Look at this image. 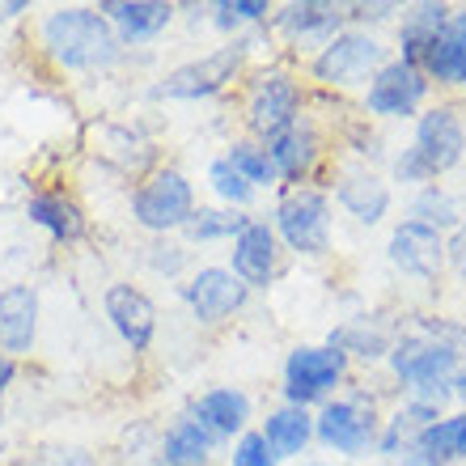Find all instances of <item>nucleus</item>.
<instances>
[{
	"mask_svg": "<svg viewBox=\"0 0 466 466\" xmlns=\"http://www.w3.org/2000/svg\"><path fill=\"white\" fill-rule=\"evenodd\" d=\"M466 352V327L450 319H416L399 322L390 352L381 360V369L390 373L399 399H416V403L441 407L454 399V378L462 369Z\"/></svg>",
	"mask_w": 466,
	"mask_h": 466,
	"instance_id": "1",
	"label": "nucleus"
},
{
	"mask_svg": "<svg viewBox=\"0 0 466 466\" xmlns=\"http://www.w3.org/2000/svg\"><path fill=\"white\" fill-rule=\"evenodd\" d=\"M35 51L68 76H111L127 64V51L98 5H51L38 13Z\"/></svg>",
	"mask_w": 466,
	"mask_h": 466,
	"instance_id": "2",
	"label": "nucleus"
},
{
	"mask_svg": "<svg viewBox=\"0 0 466 466\" xmlns=\"http://www.w3.org/2000/svg\"><path fill=\"white\" fill-rule=\"evenodd\" d=\"M462 157H466L462 115L450 102H432L411 123V140L386 157V178H390V187L420 191V187H429L437 178H445L450 170H458Z\"/></svg>",
	"mask_w": 466,
	"mask_h": 466,
	"instance_id": "3",
	"label": "nucleus"
},
{
	"mask_svg": "<svg viewBox=\"0 0 466 466\" xmlns=\"http://www.w3.org/2000/svg\"><path fill=\"white\" fill-rule=\"evenodd\" d=\"M309 111V86L301 68L293 60H263L250 64V73L238 86V119H242V136L271 145L276 136H284L301 115Z\"/></svg>",
	"mask_w": 466,
	"mask_h": 466,
	"instance_id": "4",
	"label": "nucleus"
},
{
	"mask_svg": "<svg viewBox=\"0 0 466 466\" xmlns=\"http://www.w3.org/2000/svg\"><path fill=\"white\" fill-rule=\"evenodd\" d=\"M381 416H386L381 394L360 381H348L331 403L314 411V445L331 454V462H365L378 454Z\"/></svg>",
	"mask_w": 466,
	"mask_h": 466,
	"instance_id": "5",
	"label": "nucleus"
},
{
	"mask_svg": "<svg viewBox=\"0 0 466 466\" xmlns=\"http://www.w3.org/2000/svg\"><path fill=\"white\" fill-rule=\"evenodd\" d=\"M394 51L390 43L378 35V30H365V25H344L339 35L301 64V76H306L309 89H322V94H335V98H348V94H365V86L378 76V68L390 60Z\"/></svg>",
	"mask_w": 466,
	"mask_h": 466,
	"instance_id": "6",
	"label": "nucleus"
},
{
	"mask_svg": "<svg viewBox=\"0 0 466 466\" xmlns=\"http://www.w3.org/2000/svg\"><path fill=\"white\" fill-rule=\"evenodd\" d=\"M250 38H221L212 51L204 56H191V60L174 64L166 73L148 86V98L157 102H208V98H221L229 89L242 86V76L250 73Z\"/></svg>",
	"mask_w": 466,
	"mask_h": 466,
	"instance_id": "7",
	"label": "nucleus"
},
{
	"mask_svg": "<svg viewBox=\"0 0 466 466\" xmlns=\"http://www.w3.org/2000/svg\"><path fill=\"white\" fill-rule=\"evenodd\" d=\"M271 229L280 238L284 255L293 258H327L335 250V204L331 191L319 183L280 187L268 212Z\"/></svg>",
	"mask_w": 466,
	"mask_h": 466,
	"instance_id": "8",
	"label": "nucleus"
},
{
	"mask_svg": "<svg viewBox=\"0 0 466 466\" xmlns=\"http://www.w3.org/2000/svg\"><path fill=\"white\" fill-rule=\"evenodd\" d=\"M199 208V191L191 183V174L161 161L153 174H145L127 196V212L132 225L148 238H178L187 229V221Z\"/></svg>",
	"mask_w": 466,
	"mask_h": 466,
	"instance_id": "9",
	"label": "nucleus"
},
{
	"mask_svg": "<svg viewBox=\"0 0 466 466\" xmlns=\"http://www.w3.org/2000/svg\"><path fill=\"white\" fill-rule=\"evenodd\" d=\"M352 381V360L339 348L322 344H293L280 365V403L319 411Z\"/></svg>",
	"mask_w": 466,
	"mask_h": 466,
	"instance_id": "10",
	"label": "nucleus"
},
{
	"mask_svg": "<svg viewBox=\"0 0 466 466\" xmlns=\"http://www.w3.org/2000/svg\"><path fill=\"white\" fill-rule=\"evenodd\" d=\"M327 191H331V204L344 212L356 229H378L386 225L394 208V187L390 178L378 170V166H365V161H331L327 170Z\"/></svg>",
	"mask_w": 466,
	"mask_h": 466,
	"instance_id": "11",
	"label": "nucleus"
},
{
	"mask_svg": "<svg viewBox=\"0 0 466 466\" xmlns=\"http://www.w3.org/2000/svg\"><path fill=\"white\" fill-rule=\"evenodd\" d=\"M268 153H271L276 174H280V187H306V183L322 187L327 183V170H331V161H335L331 127L306 111L289 132L271 140Z\"/></svg>",
	"mask_w": 466,
	"mask_h": 466,
	"instance_id": "12",
	"label": "nucleus"
},
{
	"mask_svg": "<svg viewBox=\"0 0 466 466\" xmlns=\"http://www.w3.org/2000/svg\"><path fill=\"white\" fill-rule=\"evenodd\" d=\"M250 289L233 276L225 263H199L183 284H178V301L187 306L191 322L199 331H221L229 327L238 314H246L250 306Z\"/></svg>",
	"mask_w": 466,
	"mask_h": 466,
	"instance_id": "13",
	"label": "nucleus"
},
{
	"mask_svg": "<svg viewBox=\"0 0 466 466\" xmlns=\"http://www.w3.org/2000/svg\"><path fill=\"white\" fill-rule=\"evenodd\" d=\"M432 81L420 68L403 60H386L378 68V76L365 86V94L356 98V111L365 115L369 123H416V115L429 106Z\"/></svg>",
	"mask_w": 466,
	"mask_h": 466,
	"instance_id": "14",
	"label": "nucleus"
},
{
	"mask_svg": "<svg viewBox=\"0 0 466 466\" xmlns=\"http://www.w3.org/2000/svg\"><path fill=\"white\" fill-rule=\"evenodd\" d=\"M344 25H348V5H335V0H289V5H276L268 35L276 43H284L293 56H301V64H306Z\"/></svg>",
	"mask_w": 466,
	"mask_h": 466,
	"instance_id": "15",
	"label": "nucleus"
},
{
	"mask_svg": "<svg viewBox=\"0 0 466 466\" xmlns=\"http://www.w3.org/2000/svg\"><path fill=\"white\" fill-rule=\"evenodd\" d=\"M102 314L111 322V331L119 335V344L132 356H148L157 344L161 331V314L157 301L132 280H111L102 289Z\"/></svg>",
	"mask_w": 466,
	"mask_h": 466,
	"instance_id": "16",
	"label": "nucleus"
},
{
	"mask_svg": "<svg viewBox=\"0 0 466 466\" xmlns=\"http://www.w3.org/2000/svg\"><path fill=\"white\" fill-rule=\"evenodd\" d=\"M284 258L289 255H284V246H280V238H276V229H271V221L268 217H255V221L229 242L225 268H229L250 293H263V289H271V284L280 280Z\"/></svg>",
	"mask_w": 466,
	"mask_h": 466,
	"instance_id": "17",
	"label": "nucleus"
},
{
	"mask_svg": "<svg viewBox=\"0 0 466 466\" xmlns=\"http://www.w3.org/2000/svg\"><path fill=\"white\" fill-rule=\"evenodd\" d=\"M386 263H390L403 280L437 284L445 271V233L429 229L420 221H394L386 233Z\"/></svg>",
	"mask_w": 466,
	"mask_h": 466,
	"instance_id": "18",
	"label": "nucleus"
},
{
	"mask_svg": "<svg viewBox=\"0 0 466 466\" xmlns=\"http://www.w3.org/2000/svg\"><path fill=\"white\" fill-rule=\"evenodd\" d=\"M43 327V293L38 284L17 280L0 289V352L13 360H30Z\"/></svg>",
	"mask_w": 466,
	"mask_h": 466,
	"instance_id": "19",
	"label": "nucleus"
},
{
	"mask_svg": "<svg viewBox=\"0 0 466 466\" xmlns=\"http://www.w3.org/2000/svg\"><path fill=\"white\" fill-rule=\"evenodd\" d=\"M98 13L111 22L127 56L136 47L157 43L178 22V5H170V0H98Z\"/></svg>",
	"mask_w": 466,
	"mask_h": 466,
	"instance_id": "20",
	"label": "nucleus"
},
{
	"mask_svg": "<svg viewBox=\"0 0 466 466\" xmlns=\"http://www.w3.org/2000/svg\"><path fill=\"white\" fill-rule=\"evenodd\" d=\"M22 212H25V221L47 233L56 246H76V242H86V233H89V217L81 208V199L73 191H64V187H38V191H30Z\"/></svg>",
	"mask_w": 466,
	"mask_h": 466,
	"instance_id": "21",
	"label": "nucleus"
},
{
	"mask_svg": "<svg viewBox=\"0 0 466 466\" xmlns=\"http://www.w3.org/2000/svg\"><path fill=\"white\" fill-rule=\"evenodd\" d=\"M450 13H454V5H445V0H411V5H403L399 22H394V43H390L394 60H403L424 73V60H429L432 43H437V35L450 22Z\"/></svg>",
	"mask_w": 466,
	"mask_h": 466,
	"instance_id": "22",
	"label": "nucleus"
},
{
	"mask_svg": "<svg viewBox=\"0 0 466 466\" xmlns=\"http://www.w3.org/2000/svg\"><path fill=\"white\" fill-rule=\"evenodd\" d=\"M187 411L221 445L238 441L246 429H255V399H250L242 386H208V390L191 394Z\"/></svg>",
	"mask_w": 466,
	"mask_h": 466,
	"instance_id": "23",
	"label": "nucleus"
},
{
	"mask_svg": "<svg viewBox=\"0 0 466 466\" xmlns=\"http://www.w3.org/2000/svg\"><path fill=\"white\" fill-rule=\"evenodd\" d=\"M225 445L199 424L191 411H178L157 432V466H217Z\"/></svg>",
	"mask_w": 466,
	"mask_h": 466,
	"instance_id": "24",
	"label": "nucleus"
},
{
	"mask_svg": "<svg viewBox=\"0 0 466 466\" xmlns=\"http://www.w3.org/2000/svg\"><path fill=\"white\" fill-rule=\"evenodd\" d=\"M394 335H399V322H390L386 314H352V319L335 322L327 331V344L339 348L356 369V365H381L394 344Z\"/></svg>",
	"mask_w": 466,
	"mask_h": 466,
	"instance_id": "25",
	"label": "nucleus"
},
{
	"mask_svg": "<svg viewBox=\"0 0 466 466\" xmlns=\"http://www.w3.org/2000/svg\"><path fill=\"white\" fill-rule=\"evenodd\" d=\"M94 157L106 161L115 174L132 178V183H140L145 174H153L161 166L157 145L145 140V136L136 132V127H127V123H102L98 140H94Z\"/></svg>",
	"mask_w": 466,
	"mask_h": 466,
	"instance_id": "26",
	"label": "nucleus"
},
{
	"mask_svg": "<svg viewBox=\"0 0 466 466\" xmlns=\"http://www.w3.org/2000/svg\"><path fill=\"white\" fill-rule=\"evenodd\" d=\"M454 462H466V411H445L437 424L416 437V445L399 454L394 462L386 466H454Z\"/></svg>",
	"mask_w": 466,
	"mask_h": 466,
	"instance_id": "27",
	"label": "nucleus"
},
{
	"mask_svg": "<svg viewBox=\"0 0 466 466\" xmlns=\"http://www.w3.org/2000/svg\"><path fill=\"white\" fill-rule=\"evenodd\" d=\"M255 429L263 432V441L271 445V454L280 462H301L314 450V411H306V407H293V403L271 407Z\"/></svg>",
	"mask_w": 466,
	"mask_h": 466,
	"instance_id": "28",
	"label": "nucleus"
},
{
	"mask_svg": "<svg viewBox=\"0 0 466 466\" xmlns=\"http://www.w3.org/2000/svg\"><path fill=\"white\" fill-rule=\"evenodd\" d=\"M445 411L441 407H429V403H416V399H399V403L381 416V437H378V458L381 462H394L399 454H407L416 437L429 424H437Z\"/></svg>",
	"mask_w": 466,
	"mask_h": 466,
	"instance_id": "29",
	"label": "nucleus"
},
{
	"mask_svg": "<svg viewBox=\"0 0 466 466\" xmlns=\"http://www.w3.org/2000/svg\"><path fill=\"white\" fill-rule=\"evenodd\" d=\"M424 76L437 89H466V9L450 13V22L424 60Z\"/></svg>",
	"mask_w": 466,
	"mask_h": 466,
	"instance_id": "30",
	"label": "nucleus"
},
{
	"mask_svg": "<svg viewBox=\"0 0 466 466\" xmlns=\"http://www.w3.org/2000/svg\"><path fill=\"white\" fill-rule=\"evenodd\" d=\"M255 221V212H233V208H221V204H199L196 217L187 221V229L178 233L191 250L196 246H229L246 225Z\"/></svg>",
	"mask_w": 466,
	"mask_h": 466,
	"instance_id": "31",
	"label": "nucleus"
},
{
	"mask_svg": "<svg viewBox=\"0 0 466 466\" xmlns=\"http://www.w3.org/2000/svg\"><path fill=\"white\" fill-rule=\"evenodd\" d=\"M221 157L242 174L246 183L255 187L258 196H263V191H280V174H276V166H271L268 145H258V140H250V136H233Z\"/></svg>",
	"mask_w": 466,
	"mask_h": 466,
	"instance_id": "32",
	"label": "nucleus"
},
{
	"mask_svg": "<svg viewBox=\"0 0 466 466\" xmlns=\"http://www.w3.org/2000/svg\"><path fill=\"white\" fill-rule=\"evenodd\" d=\"M462 217H466L462 199H458L454 191H445L441 183L420 187V191H411V199H407V221H420L437 233H450Z\"/></svg>",
	"mask_w": 466,
	"mask_h": 466,
	"instance_id": "33",
	"label": "nucleus"
},
{
	"mask_svg": "<svg viewBox=\"0 0 466 466\" xmlns=\"http://www.w3.org/2000/svg\"><path fill=\"white\" fill-rule=\"evenodd\" d=\"M204 187L212 191V204L233 208V212H255V204L263 199L225 157H212L208 161V170H204Z\"/></svg>",
	"mask_w": 466,
	"mask_h": 466,
	"instance_id": "34",
	"label": "nucleus"
},
{
	"mask_svg": "<svg viewBox=\"0 0 466 466\" xmlns=\"http://www.w3.org/2000/svg\"><path fill=\"white\" fill-rule=\"evenodd\" d=\"M145 268L153 271V276H161V280H178V284H183L187 276L196 271V263H191V246H187L183 238H148Z\"/></svg>",
	"mask_w": 466,
	"mask_h": 466,
	"instance_id": "35",
	"label": "nucleus"
},
{
	"mask_svg": "<svg viewBox=\"0 0 466 466\" xmlns=\"http://www.w3.org/2000/svg\"><path fill=\"white\" fill-rule=\"evenodd\" d=\"M157 424H132L111 450L106 466H157Z\"/></svg>",
	"mask_w": 466,
	"mask_h": 466,
	"instance_id": "36",
	"label": "nucleus"
},
{
	"mask_svg": "<svg viewBox=\"0 0 466 466\" xmlns=\"http://www.w3.org/2000/svg\"><path fill=\"white\" fill-rule=\"evenodd\" d=\"M225 466H284V462L271 454V445L263 441V432L246 429L238 441L225 445Z\"/></svg>",
	"mask_w": 466,
	"mask_h": 466,
	"instance_id": "37",
	"label": "nucleus"
},
{
	"mask_svg": "<svg viewBox=\"0 0 466 466\" xmlns=\"http://www.w3.org/2000/svg\"><path fill=\"white\" fill-rule=\"evenodd\" d=\"M399 13H403V5H394V0H356V5H348V25H365V30H378L381 25H394L399 22Z\"/></svg>",
	"mask_w": 466,
	"mask_h": 466,
	"instance_id": "38",
	"label": "nucleus"
},
{
	"mask_svg": "<svg viewBox=\"0 0 466 466\" xmlns=\"http://www.w3.org/2000/svg\"><path fill=\"white\" fill-rule=\"evenodd\" d=\"M25 466H102V462L81 445H47V450L30 454Z\"/></svg>",
	"mask_w": 466,
	"mask_h": 466,
	"instance_id": "39",
	"label": "nucleus"
},
{
	"mask_svg": "<svg viewBox=\"0 0 466 466\" xmlns=\"http://www.w3.org/2000/svg\"><path fill=\"white\" fill-rule=\"evenodd\" d=\"M445 268L454 271L458 280H466V217L445 233Z\"/></svg>",
	"mask_w": 466,
	"mask_h": 466,
	"instance_id": "40",
	"label": "nucleus"
},
{
	"mask_svg": "<svg viewBox=\"0 0 466 466\" xmlns=\"http://www.w3.org/2000/svg\"><path fill=\"white\" fill-rule=\"evenodd\" d=\"M17 373H22V360H13V356L0 352V403H5V394L13 390V381H17Z\"/></svg>",
	"mask_w": 466,
	"mask_h": 466,
	"instance_id": "41",
	"label": "nucleus"
},
{
	"mask_svg": "<svg viewBox=\"0 0 466 466\" xmlns=\"http://www.w3.org/2000/svg\"><path fill=\"white\" fill-rule=\"evenodd\" d=\"M30 13V0H0V25L17 22V17H25Z\"/></svg>",
	"mask_w": 466,
	"mask_h": 466,
	"instance_id": "42",
	"label": "nucleus"
},
{
	"mask_svg": "<svg viewBox=\"0 0 466 466\" xmlns=\"http://www.w3.org/2000/svg\"><path fill=\"white\" fill-rule=\"evenodd\" d=\"M454 399L462 403V411H466V360H462V369H458V378H454Z\"/></svg>",
	"mask_w": 466,
	"mask_h": 466,
	"instance_id": "43",
	"label": "nucleus"
},
{
	"mask_svg": "<svg viewBox=\"0 0 466 466\" xmlns=\"http://www.w3.org/2000/svg\"><path fill=\"white\" fill-rule=\"evenodd\" d=\"M297 466H339V462H331V458H301Z\"/></svg>",
	"mask_w": 466,
	"mask_h": 466,
	"instance_id": "44",
	"label": "nucleus"
},
{
	"mask_svg": "<svg viewBox=\"0 0 466 466\" xmlns=\"http://www.w3.org/2000/svg\"><path fill=\"white\" fill-rule=\"evenodd\" d=\"M0 424H5V403H0Z\"/></svg>",
	"mask_w": 466,
	"mask_h": 466,
	"instance_id": "45",
	"label": "nucleus"
}]
</instances>
